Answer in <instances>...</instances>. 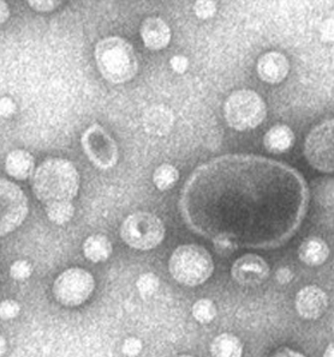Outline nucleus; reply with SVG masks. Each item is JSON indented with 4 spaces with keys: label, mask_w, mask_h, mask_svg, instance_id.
<instances>
[{
    "label": "nucleus",
    "mask_w": 334,
    "mask_h": 357,
    "mask_svg": "<svg viewBox=\"0 0 334 357\" xmlns=\"http://www.w3.org/2000/svg\"><path fill=\"white\" fill-rule=\"evenodd\" d=\"M218 6L215 1L212 0H198L194 5V11L197 17L201 18V20H208L212 18L217 13Z\"/></svg>",
    "instance_id": "obj_26"
},
{
    "label": "nucleus",
    "mask_w": 334,
    "mask_h": 357,
    "mask_svg": "<svg viewBox=\"0 0 334 357\" xmlns=\"http://www.w3.org/2000/svg\"><path fill=\"white\" fill-rule=\"evenodd\" d=\"M142 41L150 51H160L171 41V29L166 22L160 17H148L140 26Z\"/></svg>",
    "instance_id": "obj_13"
},
{
    "label": "nucleus",
    "mask_w": 334,
    "mask_h": 357,
    "mask_svg": "<svg viewBox=\"0 0 334 357\" xmlns=\"http://www.w3.org/2000/svg\"><path fill=\"white\" fill-rule=\"evenodd\" d=\"M31 9L38 11V13H50L56 10L58 6L61 5V1H55V0H48V1H38V0H29L27 1Z\"/></svg>",
    "instance_id": "obj_29"
},
{
    "label": "nucleus",
    "mask_w": 334,
    "mask_h": 357,
    "mask_svg": "<svg viewBox=\"0 0 334 357\" xmlns=\"http://www.w3.org/2000/svg\"><path fill=\"white\" fill-rule=\"evenodd\" d=\"M95 288L94 277L80 268L66 270L53 284V294L60 305L76 307L89 298Z\"/></svg>",
    "instance_id": "obj_7"
},
{
    "label": "nucleus",
    "mask_w": 334,
    "mask_h": 357,
    "mask_svg": "<svg viewBox=\"0 0 334 357\" xmlns=\"http://www.w3.org/2000/svg\"><path fill=\"white\" fill-rule=\"evenodd\" d=\"M122 350L128 357L138 356V354L141 353L142 342L136 337H129L124 340Z\"/></svg>",
    "instance_id": "obj_28"
},
{
    "label": "nucleus",
    "mask_w": 334,
    "mask_h": 357,
    "mask_svg": "<svg viewBox=\"0 0 334 357\" xmlns=\"http://www.w3.org/2000/svg\"><path fill=\"white\" fill-rule=\"evenodd\" d=\"M33 273V266L27 260H17L10 268V276L16 281H24Z\"/></svg>",
    "instance_id": "obj_25"
},
{
    "label": "nucleus",
    "mask_w": 334,
    "mask_h": 357,
    "mask_svg": "<svg viewBox=\"0 0 334 357\" xmlns=\"http://www.w3.org/2000/svg\"><path fill=\"white\" fill-rule=\"evenodd\" d=\"M10 17L9 5L6 4L5 1L0 0V26L4 24L5 22L8 21Z\"/></svg>",
    "instance_id": "obj_35"
},
{
    "label": "nucleus",
    "mask_w": 334,
    "mask_h": 357,
    "mask_svg": "<svg viewBox=\"0 0 334 357\" xmlns=\"http://www.w3.org/2000/svg\"><path fill=\"white\" fill-rule=\"evenodd\" d=\"M213 245H215V251L222 255H231L238 247L233 238L224 234L215 235L213 238Z\"/></svg>",
    "instance_id": "obj_24"
},
{
    "label": "nucleus",
    "mask_w": 334,
    "mask_h": 357,
    "mask_svg": "<svg viewBox=\"0 0 334 357\" xmlns=\"http://www.w3.org/2000/svg\"><path fill=\"white\" fill-rule=\"evenodd\" d=\"M16 102L13 98H0V116L1 118H10L16 113Z\"/></svg>",
    "instance_id": "obj_30"
},
{
    "label": "nucleus",
    "mask_w": 334,
    "mask_h": 357,
    "mask_svg": "<svg viewBox=\"0 0 334 357\" xmlns=\"http://www.w3.org/2000/svg\"><path fill=\"white\" fill-rule=\"evenodd\" d=\"M210 354L213 357H242L243 344L235 335L222 333L212 342Z\"/></svg>",
    "instance_id": "obj_19"
},
{
    "label": "nucleus",
    "mask_w": 334,
    "mask_h": 357,
    "mask_svg": "<svg viewBox=\"0 0 334 357\" xmlns=\"http://www.w3.org/2000/svg\"><path fill=\"white\" fill-rule=\"evenodd\" d=\"M31 190L43 204L71 202L80 190V174L73 162L50 158L35 170Z\"/></svg>",
    "instance_id": "obj_1"
},
{
    "label": "nucleus",
    "mask_w": 334,
    "mask_h": 357,
    "mask_svg": "<svg viewBox=\"0 0 334 357\" xmlns=\"http://www.w3.org/2000/svg\"><path fill=\"white\" fill-rule=\"evenodd\" d=\"M94 56L99 73L113 84H123L138 75V56L125 38L110 36L100 40Z\"/></svg>",
    "instance_id": "obj_2"
},
{
    "label": "nucleus",
    "mask_w": 334,
    "mask_h": 357,
    "mask_svg": "<svg viewBox=\"0 0 334 357\" xmlns=\"http://www.w3.org/2000/svg\"><path fill=\"white\" fill-rule=\"evenodd\" d=\"M256 71L266 83L279 84L290 73V63L280 52H267L257 60Z\"/></svg>",
    "instance_id": "obj_12"
},
{
    "label": "nucleus",
    "mask_w": 334,
    "mask_h": 357,
    "mask_svg": "<svg viewBox=\"0 0 334 357\" xmlns=\"http://www.w3.org/2000/svg\"><path fill=\"white\" fill-rule=\"evenodd\" d=\"M333 20L328 18L327 21L322 24L321 38L325 43H332L333 41Z\"/></svg>",
    "instance_id": "obj_32"
},
{
    "label": "nucleus",
    "mask_w": 334,
    "mask_h": 357,
    "mask_svg": "<svg viewBox=\"0 0 334 357\" xmlns=\"http://www.w3.org/2000/svg\"><path fill=\"white\" fill-rule=\"evenodd\" d=\"M178 178H180V172L176 167L168 163H164L161 166H159L153 174V183L155 188L160 191L171 190L176 185Z\"/></svg>",
    "instance_id": "obj_20"
},
{
    "label": "nucleus",
    "mask_w": 334,
    "mask_h": 357,
    "mask_svg": "<svg viewBox=\"0 0 334 357\" xmlns=\"http://www.w3.org/2000/svg\"><path fill=\"white\" fill-rule=\"evenodd\" d=\"M138 290L143 298H150L160 287V281L158 276L153 273H143L136 282Z\"/></svg>",
    "instance_id": "obj_23"
},
{
    "label": "nucleus",
    "mask_w": 334,
    "mask_h": 357,
    "mask_svg": "<svg viewBox=\"0 0 334 357\" xmlns=\"http://www.w3.org/2000/svg\"><path fill=\"white\" fill-rule=\"evenodd\" d=\"M168 271L180 284L197 287L212 276L215 263L205 247L189 243L177 247L168 261Z\"/></svg>",
    "instance_id": "obj_3"
},
{
    "label": "nucleus",
    "mask_w": 334,
    "mask_h": 357,
    "mask_svg": "<svg viewBox=\"0 0 334 357\" xmlns=\"http://www.w3.org/2000/svg\"><path fill=\"white\" fill-rule=\"evenodd\" d=\"M170 65H171L172 70L176 73H187V70L189 68V60L187 56H172L170 60Z\"/></svg>",
    "instance_id": "obj_31"
},
{
    "label": "nucleus",
    "mask_w": 334,
    "mask_h": 357,
    "mask_svg": "<svg viewBox=\"0 0 334 357\" xmlns=\"http://www.w3.org/2000/svg\"><path fill=\"white\" fill-rule=\"evenodd\" d=\"M270 265L260 255L247 253L233 263L231 276L233 281L243 287H257L270 277Z\"/></svg>",
    "instance_id": "obj_10"
},
{
    "label": "nucleus",
    "mask_w": 334,
    "mask_h": 357,
    "mask_svg": "<svg viewBox=\"0 0 334 357\" xmlns=\"http://www.w3.org/2000/svg\"><path fill=\"white\" fill-rule=\"evenodd\" d=\"M300 261L309 266H319L325 263L330 257V247L320 238H305L298 248Z\"/></svg>",
    "instance_id": "obj_17"
},
{
    "label": "nucleus",
    "mask_w": 334,
    "mask_h": 357,
    "mask_svg": "<svg viewBox=\"0 0 334 357\" xmlns=\"http://www.w3.org/2000/svg\"><path fill=\"white\" fill-rule=\"evenodd\" d=\"M46 213L48 220L53 222L55 225L61 226L71 220L75 213V208L71 202H59V203H52L46 205Z\"/></svg>",
    "instance_id": "obj_21"
},
{
    "label": "nucleus",
    "mask_w": 334,
    "mask_h": 357,
    "mask_svg": "<svg viewBox=\"0 0 334 357\" xmlns=\"http://www.w3.org/2000/svg\"><path fill=\"white\" fill-rule=\"evenodd\" d=\"M224 116L233 130L249 131L263 123L267 116V106L256 91L237 90L224 103Z\"/></svg>",
    "instance_id": "obj_4"
},
{
    "label": "nucleus",
    "mask_w": 334,
    "mask_h": 357,
    "mask_svg": "<svg viewBox=\"0 0 334 357\" xmlns=\"http://www.w3.org/2000/svg\"><path fill=\"white\" fill-rule=\"evenodd\" d=\"M5 351H6V340L0 335V356H3Z\"/></svg>",
    "instance_id": "obj_36"
},
{
    "label": "nucleus",
    "mask_w": 334,
    "mask_h": 357,
    "mask_svg": "<svg viewBox=\"0 0 334 357\" xmlns=\"http://www.w3.org/2000/svg\"><path fill=\"white\" fill-rule=\"evenodd\" d=\"M163 221L154 213L138 211L125 218L120 226V238L128 246L140 251H150L165 238Z\"/></svg>",
    "instance_id": "obj_5"
},
{
    "label": "nucleus",
    "mask_w": 334,
    "mask_h": 357,
    "mask_svg": "<svg viewBox=\"0 0 334 357\" xmlns=\"http://www.w3.org/2000/svg\"><path fill=\"white\" fill-rule=\"evenodd\" d=\"M305 156L319 172L333 173V120H326L309 132L305 138Z\"/></svg>",
    "instance_id": "obj_8"
},
{
    "label": "nucleus",
    "mask_w": 334,
    "mask_h": 357,
    "mask_svg": "<svg viewBox=\"0 0 334 357\" xmlns=\"http://www.w3.org/2000/svg\"><path fill=\"white\" fill-rule=\"evenodd\" d=\"M35 161L31 153L26 150H13L6 156L5 170L11 178L16 180H26L33 175Z\"/></svg>",
    "instance_id": "obj_16"
},
{
    "label": "nucleus",
    "mask_w": 334,
    "mask_h": 357,
    "mask_svg": "<svg viewBox=\"0 0 334 357\" xmlns=\"http://www.w3.org/2000/svg\"><path fill=\"white\" fill-rule=\"evenodd\" d=\"M324 357H333V344H332V343L326 349Z\"/></svg>",
    "instance_id": "obj_37"
},
{
    "label": "nucleus",
    "mask_w": 334,
    "mask_h": 357,
    "mask_svg": "<svg viewBox=\"0 0 334 357\" xmlns=\"http://www.w3.org/2000/svg\"><path fill=\"white\" fill-rule=\"evenodd\" d=\"M28 198L16 183L0 178V236L17 229L28 215Z\"/></svg>",
    "instance_id": "obj_9"
},
{
    "label": "nucleus",
    "mask_w": 334,
    "mask_h": 357,
    "mask_svg": "<svg viewBox=\"0 0 334 357\" xmlns=\"http://www.w3.org/2000/svg\"><path fill=\"white\" fill-rule=\"evenodd\" d=\"M275 278H277V281L280 284H287V283H290L292 281L293 273H292L291 270L289 268H280L275 273Z\"/></svg>",
    "instance_id": "obj_33"
},
{
    "label": "nucleus",
    "mask_w": 334,
    "mask_h": 357,
    "mask_svg": "<svg viewBox=\"0 0 334 357\" xmlns=\"http://www.w3.org/2000/svg\"><path fill=\"white\" fill-rule=\"evenodd\" d=\"M175 125L173 112L165 105H155L145 112L143 128L147 133L157 137H164L171 132Z\"/></svg>",
    "instance_id": "obj_14"
},
{
    "label": "nucleus",
    "mask_w": 334,
    "mask_h": 357,
    "mask_svg": "<svg viewBox=\"0 0 334 357\" xmlns=\"http://www.w3.org/2000/svg\"><path fill=\"white\" fill-rule=\"evenodd\" d=\"M272 357H305L303 354L298 353V351H295V350H292V349L287 348V347H282V348H279L277 351H275Z\"/></svg>",
    "instance_id": "obj_34"
},
{
    "label": "nucleus",
    "mask_w": 334,
    "mask_h": 357,
    "mask_svg": "<svg viewBox=\"0 0 334 357\" xmlns=\"http://www.w3.org/2000/svg\"><path fill=\"white\" fill-rule=\"evenodd\" d=\"M21 307L17 302L13 300H5L0 303V318L4 320L13 319L20 314Z\"/></svg>",
    "instance_id": "obj_27"
},
{
    "label": "nucleus",
    "mask_w": 334,
    "mask_h": 357,
    "mask_svg": "<svg viewBox=\"0 0 334 357\" xmlns=\"http://www.w3.org/2000/svg\"><path fill=\"white\" fill-rule=\"evenodd\" d=\"M178 357H193V356H190V355H180V356H178Z\"/></svg>",
    "instance_id": "obj_38"
},
{
    "label": "nucleus",
    "mask_w": 334,
    "mask_h": 357,
    "mask_svg": "<svg viewBox=\"0 0 334 357\" xmlns=\"http://www.w3.org/2000/svg\"><path fill=\"white\" fill-rule=\"evenodd\" d=\"M295 143V133L287 125L278 123L270 128L263 137V146L270 153H284Z\"/></svg>",
    "instance_id": "obj_15"
},
{
    "label": "nucleus",
    "mask_w": 334,
    "mask_h": 357,
    "mask_svg": "<svg viewBox=\"0 0 334 357\" xmlns=\"http://www.w3.org/2000/svg\"><path fill=\"white\" fill-rule=\"evenodd\" d=\"M112 243L108 236L103 234L92 235L83 243V255L93 263H103L112 255Z\"/></svg>",
    "instance_id": "obj_18"
},
{
    "label": "nucleus",
    "mask_w": 334,
    "mask_h": 357,
    "mask_svg": "<svg viewBox=\"0 0 334 357\" xmlns=\"http://www.w3.org/2000/svg\"><path fill=\"white\" fill-rule=\"evenodd\" d=\"M295 305L296 310L303 319L317 320L327 310L328 298L321 288L308 285L297 293Z\"/></svg>",
    "instance_id": "obj_11"
},
{
    "label": "nucleus",
    "mask_w": 334,
    "mask_h": 357,
    "mask_svg": "<svg viewBox=\"0 0 334 357\" xmlns=\"http://www.w3.org/2000/svg\"><path fill=\"white\" fill-rule=\"evenodd\" d=\"M82 149L93 166L106 170L116 166L119 150L116 141L103 126L92 125L82 133Z\"/></svg>",
    "instance_id": "obj_6"
},
{
    "label": "nucleus",
    "mask_w": 334,
    "mask_h": 357,
    "mask_svg": "<svg viewBox=\"0 0 334 357\" xmlns=\"http://www.w3.org/2000/svg\"><path fill=\"white\" fill-rule=\"evenodd\" d=\"M193 317L201 324H210L217 317V306L210 298H201L194 303Z\"/></svg>",
    "instance_id": "obj_22"
}]
</instances>
